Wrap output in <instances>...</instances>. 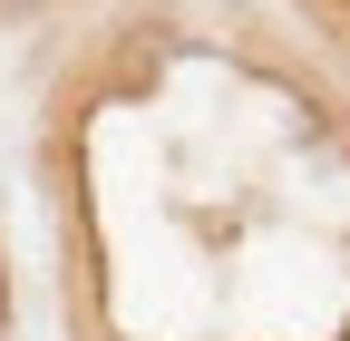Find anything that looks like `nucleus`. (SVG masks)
<instances>
[{"label":"nucleus","mask_w":350,"mask_h":341,"mask_svg":"<svg viewBox=\"0 0 350 341\" xmlns=\"http://www.w3.org/2000/svg\"><path fill=\"white\" fill-rule=\"evenodd\" d=\"M0 312H10V283H0Z\"/></svg>","instance_id":"f257e3e1"}]
</instances>
